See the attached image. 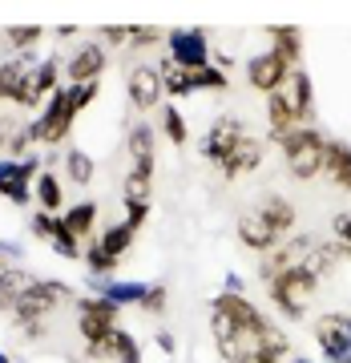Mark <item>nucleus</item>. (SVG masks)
<instances>
[{"label": "nucleus", "instance_id": "obj_1", "mask_svg": "<svg viewBox=\"0 0 351 363\" xmlns=\"http://www.w3.org/2000/svg\"><path fill=\"white\" fill-rule=\"evenodd\" d=\"M319 274L311 271V262L307 267H295V271H283L274 274L271 283H267V298L274 303V311L283 315L286 323H299V319H307V311H311L315 295H319Z\"/></svg>", "mask_w": 351, "mask_h": 363}, {"label": "nucleus", "instance_id": "obj_2", "mask_svg": "<svg viewBox=\"0 0 351 363\" xmlns=\"http://www.w3.org/2000/svg\"><path fill=\"white\" fill-rule=\"evenodd\" d=\"M283 169L295 182H315L323 174V154H327V138L315 125H299L283 145Z\"/></svg>", "mask_w": 351, "mask_h": 363}, {"label": "nucleus", "instance_id": "obj_3", "mask_svg": "<svg viewBox=\"0 0 351 363\" xmlns=\"http://www.w3.org/2000/svg\"><path fill=\"white\" fill-rule=\"evenodd\" d=\"M65 303H77L73 286L61 283V279H37L28 286V295L16 303L13 311V327H25V323H49L52 315L61 311Z\"/></svg>", "mask_w": 351, "mask_h": 363}, {"label": "nucleus", "instance_id": "obj_4", "mask_svg": "<svg viewBox=\"0 0 351 363\" xmlns=\"http://www.w3.org/2000/svg\"><path fill=\"white\" fill-rule=\"evenodd\" d=\"M73 121H77V109H73L69 85H61V89H57L49 101H45V109L33 117V125H37V145H49V150H57V145H61L69 133H73Z\"/></svg>", "mask_w": 351, "mask_h": 363}, {"label": "nucleus", "instance_id": "obj_5", "mask_svg": "<svg viewBox=\"0 0 351 363\" xmlns=\"http://www.w3.org/2000/svg\"><path fill=\"white\" fill-rule=\"evenodd\" d=\"M311 335L323 351V363H351V315L327 311L311 323Z\"/></svg>", "mask_w": 351, "mask_h": 363}, {"label": "nucleus", "instance_id": "obj_6", "mask_svg": "<svg viewBox=\"0 0 351 363\" xmlns=\"http://www.w3.org/2000/svg\"><path fill=\"white\" fill-rule=\"evenodd\" d=\"M73 307H77V335L85 343H97L101 335H109L121 319V307L109 303L105 295H77Z\"/></svg>", "mask_w": 351, "mask_h": 363}, {"label": "nucleus", "instance_id": "obj_7", "mask_svg": "<svg viewBox=\"0 0 351 363\" xmlns=\"http://www.w3.org/2000/svg\"><path fill=\"white\" fill-rule=\"evenodd\" d=\"M166 57L186 73H198V69L214 65V52H210V40L202 28H174L166 37Z\"/></svg>", "mask_w": 351, "mask_h": 363}, {"label": "nucleus", "instance_id": "obj_8", "mask_svg": "<svg viewBox=\"0 0 351 363\" xmlns=\"http://www.w3.org/2000/svg\"><path fill=\"white\" fill-rule=\"evenodd\" d=\"M40 162L37 154H28L25 162H13V157H4L0 162V198H9L13 206H28L33 202V182L40 178Z\"/></svg>", "mask_w": 351, "mask_h": 363}, {"label": "nucleus", "instance_id": "obj_9", "mask_svg": "<svg viewBox=\"0 0 351 363\" xmlns=\"http://www.w3.org/2000/svg\"><path fill=\"white\" fill-rule=\"evenodd\" d=\"M210 315L230 319L238 331H250V335H259L262 327L271 323V319L259 311V303H250L243 291H222V295H214V298H210Z\"/></svg>", "mask_w": 351, "mask_h": 363}, {"label": "nucleus", "instance_id": "obj_10", "mask_svg": "<svg viewBox=\"0 0 351 363\" xmlns=\"http://www.w3.org/2000/svg\"><path fill=\"white\" fill-rule=\"evenodd\" d=\"M85 359L89 363H142V343H138L133 331L113 327L97 343H85Z\"/></svg>", "mask_w": 351, "mask_h": 363}, {"label": "nucleus", "instance_id": "obj_11", "mask_svg": "<svg viewBox=\"0 0 351 363\" xmlns=\"http://www.w3.org/2000/svg\"><path fill=\"white\" fill-rule=\"evenodd\" d=\"M109 69V52L101 40H81L77 49L65 57V81L69 85H89L101 81V73Z\"/></svg>", "mask_w": 351, "mask_h": 363}, {"label": "nucleus", "instance_id": "obj_12", "mask_svg": "<svg viewBox=\"0 0 351 363\" xmlns=\"http://www.w3.org/2000/svg\"><path fill=\"white\" fill-rule=\"evenodd\" d=\"M243 133H247V125H243V117H218L214 125L206 130V138H202V157H206L210 166L218 169L226 157H230V150L238 142H243Z\"/></svg>", "mask_w": 351, "mask_h": 363}, {"label": "nucleus", "instance_id": "obj_13", "mask_svg": "<svg viewBox=\"0 0 351 363\" xmlns=\"http://www.w3.org/2000/svg\"><path fill=\"white\" fill-rule=\"evenodd\" d=\"M126 93H130V105L138 113H154L157 101L166 97L162 93V73H157V65H133L130 81H126Z\"/></svg>", "mask_w": 351, "mask_h": 363}, {"label": "nucleus", "instance_id": "obj_14", "mask_svg": "<svg viewBox=\"0 0 351 363\" xmlns=\"http://www.w3.org/2000/svg\"><path fill=\"white\" fill-rule=\"evenodd\" d=\"M286 77H291V69L274 57L271 49H262L255 52V57H247V81H250V89H259V93H279L286 85Z\"/></svg>", "mask_w": 351, "mask_h": 363}, {"label": "nucleus", "instance_id": "obj_15", "mask_svg": "<svg viewBox=\"0 0 351 363\" xmlns=\"http://www.w3.org/2000/svg\"><path fill=\"white\" fill-rule=\"evenodd\" d=\"M262 157H267V138H255V133H243V142L230 150V157L218 166V174L226 182L243 178V174H255L262 169Z\"/></svg>", "mask_w": 351, "mask_h": 363}, {"label": "nucleus", "instance_id": "obj_16", "mask_svg": "<svg viewBox=\"0 0 351 363\" xmlns=\"http://www.w3.org/2000/svg\"><path fill=\"white\" fill-rule=\"evenodd\" d=\"M126 154L133 157L130 169H142V174H157V133L150 121H133L126 130Z\"/></svg>", "mask_w": 351, "mask_h": 363}, {"label": "nucleus", "instance_id": "obj_17", "mask_svg": "<svg viewBox=\"0 0 351 363\" xmlns=\"http://www.w3.org/2000/svg\"><path fill=\"white\" fill-rule=\"evenodd\" d=\"M283 97H286V105L295 109L299 125H311L315 121V81L303 65L291 69V77H286V85H283Z\"/></svg>", "mask_w": 351, "mask_h": 363}, {"label": "nucleus", "instance_id": "obj_18", "mask_svg": "<svg viewBox=\"0 0 351 363\" xmlns=\"http://www.w3.org/2000/svg\"><path fill=\"white\" fill-rule=\"evenodd\" d=\"M255 214H259V218L267 222L279 238H291L295 226H299V210H295V202L283 198V194H267L259 206H255Z\"/></svg>", "mask_w": 351, "mask_h": 363}, {"label": "nucleus", "instance_id": "obj_19", "mask_svg": "<svg viewBox=\"0 0 351 363\" xmlns=\"http://www.w3.org/2000/svg\"><path fill=\"white\" fill-rule=\"evenodd\" d=\"M295 130H299V117H295V109L286 105L283 89L271 93V97H267V142H271V145H283Z\"/></svg>", "mask_w": 351, "mask_h": 363}, {"label": "nucleus", "instance_id": "obj_20", "mask_svg": "<svg viewBox=\"0 0 351 363\" xmlns=\"http://www.w3.org/2000/svg\"><path fill=\"white\" fill-rule=\"evenodd\" d=\"M234 230H238V242H243L247 250H255V255H271V250L283 242V238H279V234H274L271 226L255 214V210H250V214H243Z\"/></svg>", "mask_w": 351, "mask_h": 363}, {"label": "nucleus", "instance_id": "obj_21", "mask_svg": "<svg viewBox=\"0 0 351 363\" xmlns=\"http://www.w3.org/2000/svg\"><path fill=\"white\" fill-rule=\"evenodd\" d=\"M37 283V274L25 271V267H4L0 271V315H13L16 311V303L28 295V286Z\"/></svg>", "mask_w": 351, "mask_h": 363}, {"label": "nucleus", "instance_id": "obj_22", "mask_svg": "<svg viewBox=\"0 0 351 363\" xmlns=\"http://www.w3.org/2000/svg\"><path fill=\"white\" fill-rule=\"evenodd\" d=\"M267 40H271V52L286 69H299V61H303V33L299 28L295 25H267Z\"/></svg>", "mask_w": 351, "mask_h": 363}, {"label": "nucleus", "instance_id": "obj_23", "mask_svg": "<svg viewBox=\"0 0 351 363\" xmlns=\"http://www.w3.org/2000/svg\"><path fill=\"white\" fill-rule=\"evenodd\" d=\"M259 351H255V359H267V363H286L291 359V335H286V327H279V323H267L259 331Z\"/></svg>", "mask_w": 351, "mask_h": 363}, {"label": "nucleus", "instance_id": "obj_24", "mask_svg": "<svg viewBox=\"0 0 351 363\" xmlns=\"http://www.w3.org/2000/svg\"><path fill=\"white\" fill-rule=\"evenodd\" d=\"M33 202L45 214H65V190H61L57 169H40V178L33 182Z\"/></svg>", "mask_w": 351, "mask_h": 363}, {"label": "nucleus", "instance_id": "obj_25", "mask_svg": "<svg viewBox=\"0 0 351 363\" xmlns=\"http://www.w3.org/2000/svg\"><path fill=\"white\" fill-rule=\"evenodd\" d=\"M97 218H101V206L97 202H73V206H65V214H61V222H65L69 230L77 234V238H97Z\"/></svg>", "mask_w": 351, "mask_h": 363}, {"label": "nucleus", "instance_id": "obj_26", "mask_svg": "<svg viewBox=\"0 0 351 363\" xmlns=\"http://www.w3.org/2000/svg\"><path fill=\"white\" fill-rule=\"evenodd\" d=\"M157 73H162V93H166V97H174V101L194 93V81H190V73H186V69H178L169 57H162V61H157Z\"/></svg>", "mask_w": 351, "mask_h": 363}, {"label": "nucleus", "instance_id": "obj_27", "mask_svg": "<svg viewBox=\"0 0 351 363\" xmlns=\"http://www.w3.org/2000/svg\"><path fill=\"white\" fill-rule=\"evenodd\" d=\"M162 133H166V142L174 145V150H186V142H190V125H186V117L178 105H162Z\"/></svg>", "mask_w": 351, "mask_h": 363}, {"label": "nucleus", "instance_id": "obj_28", "mask_svg": "<svg viewBox=\"0 0 351 363\" xmlns=\"http://www.w3.org/2000/svg\"><path fill=\"white\" fill-rule=\"evenodd\" d=\"M65 174L73 186H93V178H97V162H93L85 150H65Z\"/></svg>", "mask_w": 351, "mask_h": 363}, {"label": "nucleus", "instance_id": "obj_29", "mask_svg": "<svg viewBox=\"0 0 351 363\" xmlns=\"http://www.w3.org/2000/svg\"><path fill=\"white\" fill-rule=\"evenodd\" d=\"M133 238H138V234H133L130 226H126V222H113V226H105V230L97 234V242H101V247L109 250V255H113L117 262H121V259H126V255H130Z\"/></svg>", "mask_w": 351, "mask_h": 363}, {"label": "nucleus", "instance_id": "obj_30", "mask_svg": "<svg viewBox=\"0 0 351 363\" xmlns=\"http://www.w3.org/2000/svg\"><path fill=\"white\" fill-rule=\"evenodd\" d=\"M33 85H37L40 101H49L52 93L61 89V57H45V61L33 69Z\"/></svg>", "mask_w": 351, "mask_h": 363}, {"label": "nucleus", "instance_id": "obj_31", "mask_svg": "<svg viewBox=\"0 0 351 363\" xmlns=\"http://www.w3.org/2000/svg\"><path fill=\"white\" fill-rule=\"evenodd\" d=\"M4 40L16 49V57H25V52H33L45 40V28L40 25H13V28H4Z\"/></svg>", "mask_w": 351, "mask_h": 363}, {"label": "nucleus", "instance_id": "obj_32", "mask_svg": "<svg viewBox=\"0 0 351 363\" xmlns=\"http://www.w3.org/2000/svg\"><path fill=\"white\" fill-rule=\"evenodd\" d=\"M81 259H85V271H89L93 279H105V274H113V271H117V259L101 247V242H97V238H93L89 247H85V255H81Z\"/></svg>", "mask_w": 351, "mask_h": 363}, {"label": "nucleus", "instance_id": "obj_33", "mask_svg": "<svg viewBox=\"0 0 351 363\" xmlns=\"http://www.w3.org/2000/svg\"><path fill=\"white\" fill-rule=\"evenodd\" d=\"M190 81H194V93H226L230 89V77L218 65H206V69H198V73H190Z\"/></svg>", "mask_w": 351, "mask_h": 363}, {"label": "nucleus", "instance_id": "obj_34", "mask_svg": "<svg viewBox=\"0 0 351 363\" xmlns=\"http://www.w3.org/2000/svg\"><path fill=\"white\" fill-rule=\"evenodd\" d=\"M145 286L150 283H109L101 295L109 298V303H117V307H138L145 298Z\"/></svg>", "mask_w": 351, "mask_h": 363}, {"label": "nucleus", "instance_id": "obj_35", "mask_svg": "<svg viewBox=\"0 0 351 363\" xmlns=\"http://www.w3.org/2000/svg\"><path fill=\"white\" fill-rule=\"evenodd\" d=\"M351 162V142L347 138H327V154H323V174L331 178L339 166H347Z\"/></svg>", "mask_w": 351, "mask_h": 363}, {"label": "nucleus", "instance_id": "obj_36", "mask_svg": "<svg viewBox=\"0 0 351 363\" xmlns=\"http://www.w3.org/2000/svg\"><path fill=\"white\" fill-rule=\"evenodd\" d=\"M166 40V33L162 28H154V25H133L130 28V49L138 52V49H157Z\"/></svg>", "mask_w": 351, "mask_h": 363}, {"label": "nucleus", "instance_id": "obj_37", "mask_svg": "<svg viewBox=\"0 0 351 363\" xmlns=\"http://www.w3.org/2000/svg\"><path fill=\"white\" fill-rule=\"evenodd\" d=\"M121 206H126V218L121 222L138 234L145 226V218H150V202H145V198H121Z\"/></svg>", "mask_w": 351, "mask_h": 363}, {"label": "nucleus", "instance_id": "obj_38", "mask_svg": "<svg viewBox=\"0 0 351 363\" xmlns=\"http://www.w3.org/2000/svg\"><path fill=\"white\" fill-rule=\"evenodd\" d=\"M150 190H154V174L130 169V174H126V194L121 198H145V202H150Z\"/></svg>", "mask_w": 351, "mask_h": 363}, {"label": "nucleus", "instance_id": "obj_39", "mask_svg": "<svg viewBox=\"0 0 351 363\" xmlns=\"http://www.w3.org/2000/svg\"><path fill=\"white\" fill-rule=\"evenodd\" d=\"M166 303H169V286H162V283H150L145 286V298L138 303L145 315H162L166 311Z\"/></svg>", "mask_w": 351, "mask_h": 363}, {"label": "nucleus", "instance_id": "obj_40", "mask_svg": "<svg viewBox=\"0 0 351 363\" xmlns=\"http://www.w3.org/2000/svg\"><path fill=\"white\" fill-rule=\"evenodd\" d=\"M97 93H101V81H89V85H69V97H73V109H89L97 101Z\"/></svg>", "mask_w": 351, "mask_h": 363}, {"label": "nucleus", "instance_id": "obj_41", "mask_svg": "<svg viewBox=\"0 0 351 363\" xmlns=\"http://www.w3.org/2000/svg\"><path fill=\"white\" fill-rule=\"evenodd\" d=\"M101 45H109V49H130V28L126 25H105L101 28Z\"/></svg>", "mask_w": 351, "mask_h": 363}, {"label": "nucleus", "instance_id": "obj_42", "mask_svg": "<svg viewBox=\"0 0 351 363\" xmlns=\"http://www.w3.org/2000/svg\"><path fill=\"white\" fill-rule=\"evenodd\" d=\"M16 130H21V121L13 113H0V154H9V142H13Z\"/></svg>", "mask_w": 351, "mask_h": 363}, {"label": "nucleus", "instance_id": "obj_43", "mask_svg": "<svg viewBox=\"0 0 351 363\" xmlns=\"http://www.w3.org/2000/svg\"><path fill=\"white\" fill-rule=\"evenodd\" d=\"M331 234H335L339 242H347V247H351V210H343V214L331 218Z\"/></svg>", "mask_w": 351, "mask_h": 363}, {"label": "nucleus", "instance_id": "obj_44", "mask_svg": "<svg viewBox=\"0 0 351 363\" xmlns=\"http://www.w3.org/2000/svg\"><path fill=\"white\" fill-rule=\"evenodd\" d=\"M331 186H335L339 194H351V162H347V166H339L335 174H331Z\"/></svg>", "mask_w": 351, "mask_h": 363}, {"label": "nucleus", "instance_id": "obj_45", "mask_svg": "<svg viewBox=\"0 0 351 363\" xmlns=\"http://www.w3.org/2000/svg\"><path fill=\"white\" fill-rule=\"evenodd\" d=\"M16 331H21V335H25L28 343H37V339L49 335V323H25V327H16Z\"/></svg>", "mask_w": 351, "mask_h": 363}, {"label": "nucleus", "instance_id": "obj_46", "mask_svg": "<svg viewBox=\"0 0 351 363\" xmlns=\"http://www.w3.org/2000/svg\"><path fill=\"white\" fill-rule=\"evenodd\" d=\"M157 347H162V355H174L178 351V339L169 335V331H157Z\"/></svg>", "mask_w": 351, "mask_h": 363}, {"label": "nucleus", "instance_id": "obj_47", "mask_svg": "<svg viewBox=\"0 0 351 363\" xmlns=\"http://www.w3.org/2000/svg\"><path fill=\"white\" fill-rule=\"evenodd\" d=\"M57 37H61V40H69V37H77V25H61V28H57Z\"/></svg>", "mask_w": 351, "mask_h": 363}, {"label": "nucleus", "instance_id": "obj_48", "mask_svg": "<svg viewBox=\"0 0 351 363\" xmlns=\"http://www.w3.org/2000/svg\"><path fill=\"white\" fill-rule=\"evenodd\" d=\"M0 363H13V359H9V355H0Z\"/></svg>", "mask_w": 351, "mask_h": 363}, {"label": "nucleus", "instance_id": "obj_49", "mask_svg": "<svg viewBox=\"0 0 351 363\" xmlns=\"http://www.w3.org/2000/svg\"><path fill=\"white\" fill-rule=\"evenodd\" d=\"M291 363H311V359H291Z\"/></svg>", "mask_w": 351, "mask_h": 363}, {"label": "nucleus", "instance_id": "obj_50", "mask_svg": "<svg viewBox=\"0 0 351 363\" xmlns=\"http://www.w3.org/2000/svg\"><path fill=\"white\" fill-rule=\"evenodd\" d=\"M250 363H267V359H250ZM286 363H291V359H286Z\"/></svg>", "mask_w": 351, "mask_h": 363}, {"label": "nucleus", "instance_id": "obj_51", "mask_svg": "<svg viewBox=\"0 0 351 363\" xmlns=\"http://www.w3.org/2000/svg\"><path fill=\"white\" fill-rule=\"evenodd\" d=\"M0 271H4V262H0Z\"/></svg>", "mask_w": 351, "mask_h": 363}]
</instances>
